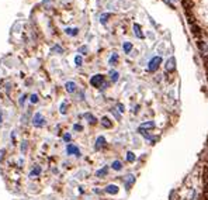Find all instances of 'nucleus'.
<instances>
[{
  "instance_id": "obj_28",
  "label": "nucleus",
  "mask_w": 208,
  "mask_h": 200,
  "mask_svg": "<svg viewBox=\"0 0 208 200\" xmlns=\"http://www.w3.org/2000/svg\"><path fill=\"white\" fill-rule=\"evenodd\" d=\"M111 113L114 114V117H115V118H117V120H120V118H121L120 113H117V111H115V109H111Z\"/></svg>"
},
{
  "instance_id": "obj_16",
  "label": "nucleus",
  "mask_w": 208,
  "mask_h": 200,
  "mask_svg": "<svg viewBox=\"0 0 208 200\" xmlns=\"http://www.w3.org/2000/svg\"><path fill=\"white\" fill-rule=\"evenodd\" d=\"M111 166H113L114 171H121V169H122V162H121V161H114Z\"/></svg>"
},
{
  "instance_id": "obj_3",
  "label": "nucleus",
  "mask_w": 208,
  "mask_h": 200,
  "mask_svg": "<svg viewBox=\"0 0 208 200\" xmlns=\"http://www.w3.org/2000/svg\"><path fill=\"white\" fill-rule=\"evenodd\" d=\"M103 82H104V76H103V75H94V76L90 79V85L94 87L101 86Z\"/></svg>"
},
{
  "instance_id": "obj_34",
  "label": "nucleus",
  "mask_w": 208,
  "mask_h": 200,
  "mask_svg": "<svg viewBox=\"0 0 208 200\" xmlns=\"http://www.w3.org/2000/svg\"><path fill=\"white\" fill-rule=\"evenodd\" d=\"M4 154H6V151H4V149H0V162L3 161V158H4Z\"/></svg>"
},
{
  "instance_id": "obj_19",
  "label": "nucleus",
  "mask_w": 208,
  "mask_h": 200,
  "mask_svg": "<svg viewBox=\"0 0 208 200\" xmlns=\"http://www.w3.org/2000/svg\"><path fill=\"white\" fill-rule=\"evenodd\" d=\"M65 31H66V34H69V35H77V31H79V30L77 28H66Z\"/></svg>"
},
{
  "instance_id": "obj_31",
  "label": "nucleus",
  "mask_w": 208,
  "mask_h": 200,
  "mask_svg": "<svg viewBox=\"0 0 208 200\" xmlns=\"http://www.w3.org/2000/svg\"><path fill=\"white\" fill-rule=\"evenodd\" d=\"M79 52H80V54H86V52H87V47H86V45H83V47H80V49H79Z\"/></svg>"
},
{
  "instance_id": "obj_8",
  "label": "nucleus",
  "mask_w": 208,
  "mask_h": 200,
  "mask_svg": "<svg viewBox=\"0 0 208 200\" xmlns=\"http://www.w3.org/2000/svg\"><path fill=\"white\" fill-rule=\"evenodd\" d=\"M124 182H125V186H127V189H129L132 186V183L135 182V176L134 175H127L124 178Z\"/></svg>"
},
{
  "instance_id": "obj_30",
  "label": "nucleus",
  "mask_w": 208,
  "mask_h": 200,
  "mask_svg": "<svg viewBox=\"0 0 208 200\" xmlns=\"http://www.w3.org/2000/svg\"><path fill=\"white\" fill-rule=\"evenodd\" d=\"M61 113L62 114L66 113V103H62V104H61Z\"/></svg>"
},
{
  "instance_id": "obj_4",
  "label": "nucleus",
  "mask_w": 208,
  "mask_h": 200,
  "mask_svg": "<svg viewBox=\"0 0 208 200\" xmlns=\"http://www.w3.org/2000/svg\"><path fill=\"white\" fill-rule=\"evenodd\" d=\"M198 47H200L201 56H203L204 59H208V42H205V41H200V42H198Z\"/></svg>"
},
{
  "instance_id": "obj_23",
  "label": "nucleus",
  "mask_w": 208,
  "mask_h": 200,
  "mask_svg": "<svg viewBox=\"0 0 208 200\" xmlns=\"http://www.w3.org/2000/svg\"><path fill=\"white\" fill-rule=\"evenodd\" d=\"M117 59H118V55L117 54H114L113 56H111V58H110V65H114V64H115V62H117Z\"/></svg>"
},
{
  "instance_id": "obj_24",
  "label": "nucleus",
  "mask_w": 208,
  "mask_h": 200,
  "mask_svg": "<svg viewBox=\"0 0 208 200\" xmlns=\"http://www.w3.org/2000/svg\"><path fill=\"white\" fill-rule=\"evenodd\" d=\"M30 102L34 103V104H35V103H38V96H37V95H31V96H30Z\"/></svg>"
},
{
  "instance_id": "obj_15",
  "label": "nucleus",
  "mask_w": 208,
  "mask_h": 200,
  "mask_svg": "<svg viewBox=\"0 0 208 200\" xmlns=\"http://www.w3.org/2000/svg\"><path fill=\"white\" fill-rule=\"evenodd\" d=\"M107 173H108V168L104 166L103 169H100V171L96 172V176H97V178H103V176H106Z\"/></svg>"
},
{
  "instance_id": "obj_11",
  "label": "nucleus",
  "mask_w": 208,
  "mask_h": 200,
  "mask_svg": "<svg viewBox=\"0 0 208 200\" xmlns=\"http://www.w3.org/2000/svg\"><path fill=\"white\" fill-rule=\"evenodd\" d=\"M106 192L110 193V195H117L118 193V186L117 185H108L106 187Z\"/></svg>"
},
{
  "instance_id": "obj_35",
  "label": "nucleus",
  "mask_w": 208,
  "mask_h": 200,
  "mask_svg": "<svg viewBox=\"0 0 208 200\" xmlns=\"http://www.w3.org/2000/svg\"><path fill=\"white\" fill-rule=\"evenodd\" d=\"M73 128H75L76 131H82V125H79V124H75V125H73Z\"/></svg>"
},
{
  "instance_id": "obj_2",
  "label": "nucleus",
  "mask_w": 208,
  "mask_h": 200,
  "mask_svg": "<svg viewBox=\"0 0 208 200\" xmlns=\"http://www.w3.org/2000/svg\"><path fill=\"white\" fill-rule=\"evenodd\" d=\"M45 118L42 116H41V113H35L34 114V117H33V124L35 125V127H42V125H45Z\"/></svg>"
},
{
  "instance_id": "obj_1",
  "label": "nucleus",
  "mask_w": 208,
  "mask_h": 200,
  "mask_svg": "<svg viewBox=\"0 0 208 200\" xmlns=\"http://www.w3.org/2000/svg\"><path fill=\"white\" fill-rule=\"evenodd\" d=\"M162 62V58L160 56H153V58L149 61V65H148V69L150 71V72H155V71L159 68V65H160Z\"/></svg>"
},
{
  "instance_id": "obj_9",
  "label": "nucleus",
  "mask_w": 208,
  "mask_h": 200,
  "mask_svg": "<svg viewBox=\"0 0 208 200\" xmlns=\"http://www.w3.org/2000/svg\"><path fill=\"white\" fill-rule=\"evenodd\" d=\"M65 87H66V92H68V93H75L76 89H77V86H76L75 82H66Z\"/></svg>"
},
{
  "instance_id": "obj_37",
  "label": "nucleus",
  "mask_w": 208,
  "mask_h": 200,
  "mask_svg": "<svg viewBox=\"0 0 208 200\" xmlns=\"http://www.w3.org/2000/svg\"><path fill=\"white\" fill-rule=\"evenodd\" d=\"M164 2H166V4H169V6H172V2H170V0H164Z\"/></svg>"
},
{
  "instance_id": "obj_36",
  "label": "nucleus",
  "mask_w": 208,
  "mask_h": 200,
  "mask_svg": "<svg viewBox=\"0 0 208 200\" xmlns=\"http://www.w3.org/2000/svg\"><path fill=\"white\" fill-rule=\"evenodd\" d=\"M117 107H118V109H120V111H121V113L124 111V106L121 104V103H118V106H117Z\"/></svg>"
},
{
  "instance_id": "obj_17",
  "label": "nucleus",
  "mask_w": 208,
  "mask_h": 200,
  "mask_svg": "<svg viewBox=\"0 0 208 200\" xmlns=\"http://www.w3.org/2000/svg\"><path fill=\"white\" fill-rule=\"evenodd\" d=\"M84 118H86V120H87L90 124H94L96 121H97V120H96V117H94V116H91L90 113H86V114H84Z\"/></svg>"
},
{
  "instance_id": "obj_27",
  "label": "nucleus",
  "mask_w": 208,
  "mask_h": 200,
  "mask_svg": "<svg viewBox=\"0 0 208 200\" xmlns=\"http://www.w3.org/2000/svg\"><path fill=\"white\" fill-rule=\"evenodd\" d=\"M110 17V14H103L101 17H100V21H101V24H106V21H107V18Z\"/></svg>"
},
{
  "instance_id": "obj_18",
  "label": "nucleus",
  "mask_w": 208,
  "mask_h": 200,
  "mask_svg": "<svg viewBox=\"0 0 208 200\" xmlns=\"http://www.w3.org/2000/svg\"><path fill=\"white\" fill-rule=\"evenodd\" d=\"M118 72H115V71H110V78H111V82H117L118 80Z\"/></svg>"
},
{
  "instance_id": "obj_21",
  "label": "nucleus",
  "mask_w": 208,
  "mask_h": 200,
  "mask_svg": "<svg viewBox=\"0 0 208 200\" xmlns=\"http://www.w3.org/2000/svg\"><path fill=\"white\" fill-rule=\"evenodd\" d=\"M132 49V44L131 42H124V51L127 54H129V51Z\"/></svg>"
},
{
  "instance_id": "obj_29",
  "label": "nucleus",
  "mask_w": 208,
  "mask_h": 200,
  "mask_svg": "<svg viewBox=\"0 0 208 200\" xmlns=\"http://www.w3.org/2000/svg\"><path fill=\"white\" fill-rule=\"evenodd\" d=\"M26 99H27V95H23L21 97H20V102H18L20 103V106H23L24 103H26Z\"/></svg>"
},
{
  "instance_id": "obj_20",
  "label": "nucleus",
  "mask_w": 208,
  "mask_h": 200,
  "mask_svg": "<svg viewBox=\"0 0 208 200\" xmlns=\"http://www.w3.org/2000/svg\"><path fill=\"white\" fill-rule=\"evenodd\" d=\"M40 173H41V166H35L33 169V172H31V175H30V176H38Z\"/></svg>"
},
{
  "instance_id": "obj_32",
  "label": "nucleus",
  "mask_w": 208,
  "mask_h": 200,
  "mask_svg": "<svg viewBox=\"0 0 208 200\" xmlns=\"http://www.w3.org/2000/svg\"><path fill=\"white\" fill-rule=\"evenodd\" d=\"M63 140H65L66 142H69L70 140H72V135H70V134H65V135H63Z\"/></svg>"
},
{
  "instance_id": "obj_6",
  "label": "nucleus",
  "mask_w": 208,
  "mask_h": 200,
  "mask_svg": "<svg viewBox=\"0 0 208 200\" xmlns=\"http://www.w3.org/2000/svg\"><path fill=\"white\" fill-rule=\"evenodd\" d=\"M66 152H68V155H72V154H75L76 157H80V151H79V148L75 145H72V144H69V145L66 147Z\"/></svg>"
},
{
  "instance_id": "obj_12",
  "label": "nucleus",
  "mask_w": 208,
  "mask_h": 200,
  "mask_svg": "<svg viewBox=\"0 0 208 200\" xmlns=\"http://www.w3.org/2000/svg\"><path fill=\"white\" fill-rule=\"evenodd\" d=\"M182 4H183V7H184V10L189 11L191 7H193L194 0H182Z\"/></svg>"
},
{
  "instance_id": "obj_22",
  "label": "nucleus",
  "mask_w": 208,
  "mask_h": 200,
  "mask_svg": "<svg viewBox=\"0 0 208 200\" xmlns=\"http://www.w3.org/2000/svg\"><path fill=\"white\" fill-rule=\"evenodd\" d=\"M127 161L128 162H134V161H135V155H134V152H127Z\"/></svg>"
},
{
  "instance_id": "obj_14",
  "label": "nucleus",
  "mask_w": 208,
  "mask_h": 200,
  "mask_svg": "<svg viewBox=\"0 0 208 200\" xmlns=\"http://www.w3.org/2000/svg\"><path fill=\"white\" fill-rule=\"evenodd\" d=\"M101 125H103L104 128H110L111 125H113V123L110 121L108 117H103V118H101Z\"/></svg>"
},
{
  "instance_id": "obj_25",
  "label": "nucleus",
  "mask_w": 208,
  "mask_h": 200,
  "mask_svg": "<svg viewBox=\"0 0 208 200\" xmlns=\"http://www.w3.org/2000/svg\"><path fill=\"white\" fill-rule=\"evenodd\" d=\"M52 52H59V54H62L63 49H62L61 47H59V45H55V47L52 48Z\"/></svg>"
},
{
  "instance_id": "obj_13",
  "label": "nucleus",
  "mask_w": 208,
  "mask_h": 200,
  "mask_svg": "<svg viewBox=\"0 0 208 200\" xmlns=\"http://www.w3.org/2000/svg\"><path fill=\"white\" fill-rule=\"evenodd\" d=\"M134 33H135V35L138 37V38H143V33L141 31V27H139V24H134Z\"/></svg>"
},
{
  "instance_id": "obj_5",
  "label": "nucleus",
  "mask_w": 208,
  "mask_h": 200,
  "mask_svg": "<svg viewBox=\"0 0 208 200\" xmlns=\"http://www.w3.org/2000/svg\"><path fill=\"white\" fill-rule=\"evenodd\" d=\"M176 68V59L173 58H169L167 62H166V66H164V69H166V72H172V71H175Z\"/></svg>"
},
{
  "instance_id": "obj_7",
  "label": "nucleus",
  "mask_w": 208,
  "mask_h": 200,
  "mask_svg": "<svg viewBox=\"0 0 208 200\" xmlns=\"http://www.w3.org/2000/svg\"><path fill=\"white\" fill-rule=\"evenodd\" d=\"M155 127V123L153 121H146V123L141 124L138 128V131H146V130H149V128H153Z\"/></svg>"
},
{
  "instance_id": "obj_26",
  "label": "nucleus",
  "mask_w": 208,
  "mask_h": 200,
  "mask_svg": "<svg viewBox=\"0 0 208 200\" xmlns=\"http://www.w3.org/2000/svg\"><path fill=\"white\" fill-rule=\"evenodd\" d=\"M75 62H76V65H77V66H80L82 64H83V59H82V56H79V55H77L76 58H75Z\"/></svg>"
},
{
  "instance_id": "obj_38",
  "label": "nucleus",
  "mask_w": 208,
  "mask_h": 200,
  "mask_svg": "<svg viewBox=\"0 0 208 200\" xmlns=\"http://www.w3.org/2000/svg\"><path fill=\"white\" fill-rule=\"evenodd\" d=\"M3 121V116H2V110H0V123Z\"/></svg>"
},
{
  "instance_id": "obj_10",
  "label": "nucleus",
  "mask_w": 208,
  "mask_h": 200,
  "mask_svg": "<svg viewBox=\"0 0 208 200\" xmlns=\"http://www.w3.org/2000/svg\"><path fill=\"white\" fill-rule=\"evenodd\" d=\"M106 145V138L104 137H99V138L96 140V145H94V148L99 151V149H101L103 147Z\"/></svg>"
},
{
  "instance_id": "obj_33",
  "label": "nucleus",
  "mask_w": 208,
  "mask_h": 200,
  "mask_svg": "<svg viewBox=\"0 0 208 200\" xmlns=\"http://www.w3.org/2000/svg\"><path fill=\"white\" fill-rule=\"evenodd\" d=\"M21 151H23V152H26V151H27V142L26 141L21 144Z\"/></svg>"
}]
</instances>
